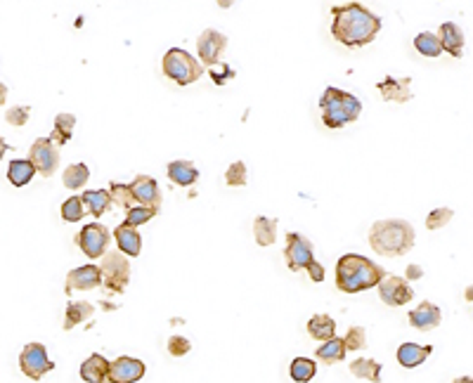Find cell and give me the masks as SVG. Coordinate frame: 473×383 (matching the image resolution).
<instances>
[{
	"label": "cell",
	"mask_w": 473,
	"mask_h": 383,
	"mask_svg": "<svg viewBox=\"0 0 473 383\" xmlns=\"http://www.w3.org/2000/svg\"><path fill=\"white\" fill-rule=\"evenodd\" d=\"M159 213V208H145V206H135V208H130L128 211V215H126V220H123V225L126 227H140V225H145V222H149L154 218V215Z\"/></svg>",
	"instance_id": "cell-35"
},
{
	"label": "cell",
	"mask_w": 473,
	"mask_h": 383,
	"mask_svg": "<svg viewBox=\"0 0 473 383\" xmlns=\"http://www.w3.org/2000/svg\"><path fill=\"white\" fill-rule=\"evenodd\" d=\"M381 31V20L365 5L348 3L332 8V36L346 48L369 45Z\"/></svg>",
	"instance_id": "cell-1"
},
{
	"label": "cell",
	"mask_w": 473,
	"mask_h": 383,
	"mask_svg": "<svg viewBox=\"0 0 473 383\" xmlns=\"http://www.w3.org/2000/svg\"><path fill=\"white\" fill-rule=\"evenodd\" d=\"M452 215H454L452 208H433L431 215L426 218V227L428 230H440V227H445L452 220Z\"/></svg>",
	"instance_id": "cell-38"
},
{
	"label": "cell",
	"mask_w": 473,
	"mask_h": 383,
	"mask_svg": "<svg viewBox=\"0 0 473 383\" xmlns=\"http://www.w3.org/2000/svg\"><path fill=\"white\" fill-rule=\"evenodd\" d=\"M433 353L431 345H419V343H402L397 348V362L407 369L419 367L421 362H426V357Z\"/></svg>",
	"instance_id": "cell-20"
},
{
	"label": "cell",
	"mask_w": 473,
	"mask_h": 383,
	"mask_svg": "<svg viewBox=\"0 0 473 383\" xmlns=\"http://www.w3.org/2000/svg\"><path fill=\"white\" fill-rule=\"evenodd\" d=\"M367 343V336H365V329L362 326H353V329H348L346 338H344V348L346 353L348 350H362Z\"/></svg>",
	"instance_id": "cell-39"
},
{
	"label": "cell",
	"mask_w": 473,
	"mask_h": 383,
	"mask_svg": "<svg viewBox=\"0 0 473 383\" xmlns=\"http://www.w3.org/2000/svg\"><path fill=\"white\" fill-rule=\"evenodd\" d=\"M379 296H381L386 305L402 308L414 298V291L407 284V280H402V277H383V280L379 282Z\"/></svg>",
	"instance_id": "cell-11"
},
{
	"label": "cell",
	"mask_w": 473,
	"mask_h": 383,
	"mask_svg": "<svg viewBox=\"0 0 473 383\" xmlns=\"http://www.w3.org/2000/svg\"><path fill=\"white\" fill-rule=\"evenodd\" d=\"M20 364H22V372L34 381H41L48 372H52L55 369V364L48 357V350L43 343L24 345V350L20 355Z\"/></svg>",
	"instance_id": "cell-7"
},
{
	"label": "cell",
	"mask_w": 473,
	"mask_h": 383,
	"mask_svg": "<svg viewBox=\"0 0 473 383\" xmlns=\"http://www.w3.org/2000/svg\"><path fill=\"white\" fill-rule=\"evenodd\" d=\"M452 383H473V381H471V376H462V379H454Z\"/></svg>",
	"instance_id": "cell-47"
},
{
	"label": "cell",
	"mask_w": 473,
	"mask_h": 383,
	"mask_svg": "<svg viewBox=\"0 0 473 383\" xmlns=\"http://www.w3.org/2000/svg\"><path fill=\"white\" fill-rule=\"evenodd\" d=\"M284 258H286V265H289L291 270H306L308 265L315 261V256H313V244H310L308 239L303 237V234L289 232V234H286Z\"/></svg>",
	"instance_id": "cell-10"
},
{
	"label": "cell",
	"mask_w": 473,
	"mask_h": 383,
	"mask_svg": "<svg viewBox=\"0 0 473 383\" xmlns=\"http://www.w3.org/2000/svg\"><path fill=\"white\" fill-rule=\"evenodd\" d=\"M421 275H424V273H421L419 265H409V268H407V280H421Z\"/></svg>",
	"instance_id": "cell-44"
},
{
	"label": "cell",
	"mask_w": 473,
	"mask_h": 383,
	"mask_svg": "<svg viewBox=\"0 0 473 383\" xmlns=\"http://www.w3.org/2000/svg\"><path fill=\"white\" fill-rule=\"evenodd\" d=\"M369 246L381 256H402L414 246V227L407 220H379L369 232Z\"/></svg>",
	"instance_id": "cell-3"
},
{
	"label": "cell",
	"mask_w": 473,
	"mask_h": 383,
	"mask_svg": "<svg viewBox=\"0 0 473 383\" xmlns=\"http://www.w3.org/2000/svg\"><path fill=\"white\" fill-rule=\"evenodd\" d=\"M197 48H199V57H202L204 64H218L220 55L225 52V48H227V36L216 29H206L202 36H199Z\"/></svg>",
	"instance_id": "cell-13"
},
{
	"label": "cell",
	"mask_w": 473,
	"mask_h": 383,
	"mask_svg": "<svg viewBox=\"0 0 473 383\" xmlns=\"http://www.w3.org/2000/svg\"><path fill=\"white\" fill-rule=\"evenodd\" d=\"M130 194H133L135 203L145 208H159L161 206V194H159V185L154 178L149 175H138L133 182L128 185Z\"/></svg>",
	"instance_id": "cell-14"
},
{
	"label": "cell",
	"mask_w": 473,
	"mask_h": 383,
	"mask_svg": "<svg viewBox=\"0 0 473 383\" xmlns=\"http://www.w3.org/2000/svg\"><path fill=\"white\" fill-rule=\"evenodd\" d=\"M102 284V273H99L97 265H83V268H76L73 273H69L66 277V294L73 291H85V289H95Z\"/></svg>",
	"instance_id": "cell-15"
},
{
	"label": "cell",
	"mask_w": 473,
	"mask_h": 383,
	"mask_svg": "<svg viewBox=\"0 0 473 383\" xmlns=\"http://www.w3.org/2000/svg\"><path fill=\"white\" fill-rule=\"evenodd\" d=\"M73 126H76V116L73 114H57L55 116V128H52V133H50V142H52L55 147H59V145H66V142L71 140V135H73Z\"/></svg>",
	"instance_id": "cell-23"
},
{
	"label": "cell",
	"mask_w": 473,
	"mask_h": 383,
	"mask_svg": "<svg viewBox=\"0 0 473 383\" xmlns=\"http://www.w3.org/2000/svg\"><path fill=\"white\" fill-rule=\"evenodd\" d=\"M308 333L315 338V341H329V338L336 336V322L329 315H315V317H310L308 322Z\"/></svg>",
	"instance_id": "cell-25"
},
{
	"label": "cell",
	"mask_w": 473,
	"mask_h": 383,
	"mask_svg": "<svg viewBox=\"0 0 473 383\" xmlns=\"http://www.w3.org/2000/svg\"><path fill=\"white\" fill-rule=\"evenodd\" d=\"M414 48H416V52H421L424 57H438L440 52H443V48H440V41H438V36L435 34H419L414 38Z\"/></svg>",
	"instance_id": "cell-33"
},
{
	"label": "cell",
	"mask_w": 473,
	"mask_h": 383,
	"mask_svg": "<svg viewBox=\"0 0 473 383\" xmlns=\"http://www.w3.org/2000/svg\"><path fill=\"white\" fill-rule=\"evenodd\" d=\"M29 161L36 168V173H41V175H52V173L57 171V164H59V152L48 138H41L31 145Z\"/></svg>",
	"instance_id": "cell-9"
},
{
	"label": "cell",
	"mask_w": 473,
	"mask_h": 383,
	"mask_svg": "<svg viewBox=\"0 0 473 383\" xmlns=\"http://www.w3.org/2000/svg\"><path fill=\"white\" fill-rule=\"evenodd\" d=\"M80 203H85V208L99 218L111 208V196L107 189H88L85 194H80Z\"/></svg>",
	"instance_id": "cell-24"
},
{
	"label": "cell",
	"mask_w": 473,
	"mask_h": 383,
	"mask_svg": "<svg viewBox=\"0 0 473 383\" xmlns=\"http://www.w3.org/2000/svg\"><path fill=\"white\" fill-rule=\"evenodd\" d=\"M102 282L111 294H121L130 282V263L123 253H104V261L99 265Z\"/></svg>",
	"instance_id": "cell-6"
},
{
	"label": "cell",
	"mask_w": 473,
	"mask_h": 383,
	"mask_svg": "<svg viewBox=\"0 0 473 383\" xmlns=\"http://www.w3.org/2000/svg\"><path fill=\"white\" fill-rule=\"evenodd\" d=\"M92 305L85 301H76V303H69V308H66V315H64V329L69 331L73 329L76 324L85 322V319L92 317Z\"/></svg>",
	"instance_id": "cell-29"
},
{
	"label": "cell",
	"mask_w": 473,
	"mask_h": 383,
	"mask_svg": "<svg viewBox=\"0 0 473 383\" xmlns=\"http://www.w3.org/2000/svg\"><path fill=\"white\" fill-rule=\"evenodd\" d=\"M386 277L381 265L358 253H346L336 263V287L344 294H360L365 289L379 287Z\"/></svg>",
	"instance_id": "cell-2"
},
{
	"label": "cell",
	"mask_w": 473,
	"mask_h": 383,
	"mask_svg": "<svg viewBox=\"0 0 473 383\" xmlns=\"http://www.w3.org/2000/svg\"><path fill=\"white\" fill-rule=\"evenodd\" d=\"M440 48H443L445 52H450L454 59L462 57L464 52V34L459 31L457 24L452 22H445L443 27H440Z\"/></svg>",
	"instance_id": "cell-18"
},
{
	"label": "cell",
	"mask_w": 473,
	"mask_h": 383,
	"mask_svg": "<svg viewBox=\"0 0 473 383\" xmlns=\"http://www.w3.org/2000/svg\"><path fill=\"white\" fill-rule=\"evenodd\" d=\"M225 182L230 185V187H244V185L248 182L244 161H234L232 166H230V168L225 171Z\"/></svg>",
	"instance_id": "cell-36"
},
{
	"label": "cell",
	"mask_w": 473,
	"mask_h": 383,
	"mask_svg": "<svg viewBox=\"0 0 473 383\" xmlns=\"http://www.w3.org/2000/svg\"><path fill=\"white\" fill-rule=\"evenodd\" d=\"M306 270H308V275H310V280H313V282H325V268H322L317 261L310 263Z\"/></svg>",
	"instance_id": "cell-42"
},
{
	"label": "cell",
	"mask_w": 473,
	"mask_h": 383,
	"mask_svg": "<svg viewBox=\"0 0 473 383\" xmlns=\"http://www.w3.org/2000/svg\"><path fill=\"white\" fill-rule=\"evenodd\" d=\"M109 196H111V203H118V206H123L126 211L135 208V199H133V194H130L128 185L111 182L109 185Z\"/></svg>",
	"instance_id": "cell-34"
},
{
	"label": "cell",
	"mask_w": 473,
	"mask_h": 383,
	"mask_svg": "<svg viewBox=\"0 0 473 383\" xmlns=\"http://www.w3.org/2000/svg\"><path fill=\"white\" fill-rule=\"evenodd\" d=\"M164 73L178 85H190L202 78L204 66L190 52L180 50V48H171L164 55Z\"/></svg>",
	"instance_id": "cell-5"
},
{
	"label": "cell",
	"mask_w": 473,
	"mask_h": 383,
	"mask_svg": "<svg viewBox=\"0 0 473 383\" xmlns=\"http://www.w3.org/2000/svg\"><path fill=\"white\" fill-rule=\"evenodd\" d=\"M381 364L376 360H369V357H358L355 362H351V374L372 383H381Z\"/></svg>",
	"instance_id": "cell-26"
},
{
	"label": "cell",
	"mask_w": 473,
	"mask_h": 383,
	"mask_svg": "<svg viewBox=\"0 0 473 383\" xmlns=\"http://www.w3.org/2000/svg\"><path fill=\"white\" fill-rule=\"evenodd\" d=\"M211 76H213V81L218 83V85H223L227 81V78H232L234 76V71L230 69V66H225V69H223V73H218V71H211Z\"/></svg>",
	"instance_id": "cell-43"
},
{
	"label": "cell",
	"mask_w": 473,
	"mask_h": 383,
	"mask_svg": "<svg viewBox=\"0 0 473 383\" xmlns=\"http://www.w3.org/2000/svg\"><path fill=\"white\" fill-rule=\"evenodd\" d=\"M289 374L296 383H308L313 381V376L317 374V364L313 360H308V357H296L289 367Z\"/></svg>",
	"instance_id": "cell-32"
},
{
	"label": "cell",
	"mask_w": 473,
	"mask_h": 383,
	"mask_svg": "<svg viewBox=\"0 0 473 383\" xmlns=\"http://www.w3.org/2000/svg\"><path fill=\"white\" fill-rule=\"evenodd\" d=\"M114 237H116L118 249L126 253V256H130V258L140 256V251H142V237L138 234V230H133V227H126V225H118L116 230H114Z\"/></svg>",
	"instance_id": "cell-22"
},
{
	"label": "cell",
	"mask_w": 473,
	"mask_h": 383,
	"mask_svg": "<svg viewBox=\"0 0 473 383\" xmlns=\"http://www.w3.org/2000/svg\"><path fill=\"white\" fill-rule=\"evenodd\" d=\"M192 350V343L185 336H171L168 338V353L173 357H183Z\"/></svg>",
	"instance_id": "cell-40"
},
{
	"label": "cell",
	"mask_w": 473,
	"mask_h": 383,
	"mask_svg": "<svg viewBox=\"0 0 473 383\" xmlns=\"http://www.w3.org/2000/svg\"><path fill=\"white\" fill-rule=\"evenodd\" d=\"M5 100H8V88H5V83L0 81V107L5 104Z\"/></svg>",
	"instance_id": "cell-45"
},
{
	"label": "cell",
	"mask_w": 473,
	"mask_h": 383,
	"mask_svg": "<svg viewBox=\"0 0 473 383\" xmlns=\"http://www.w3.org/2000/svg\"><path fill=\"white\" fill-rule=\"evenodd\" d=\"M168 178H171L173 185H180V187H190V185L197 182L199 171H197V166L192 164V161H185V159H180V161H171V164H168Z\"/></svg>",
	"instance_id": "cell-21"
},
{
	"label": "cell",
	"mask_w": 473,
	"mask_h": 383,
	"mask_svg": "<svg viewBox=\"0 0 473 383\" xmlns=\"http://www.w3.org/2000/svg\"><path fill=\"white\" fill-rule=\"evenodd\" d=\"M253 234H256L258 246H270L277 239V218H267V215H258L253 222Z\"/></svg>",
	"instance_id": "cell-28"
},
{
	"label": "cell",
	"mask_w": 473,
	"mask_h": 383,
	"mask_svg": "<svg viewBox=\"0 0 473 383\" xmlns=\"http://www.w3.org/2000/svg\"><path fill=\"white\" fill-rule=\"evenodd\" d=\"M322 123L327 128H344L348 123L358 121L362 114V102L355 95L339 88H327L320 100Z\"/></svg>",
	"instance_id": "cell-4"
},
{
	"label": "cell",
	"mask_w": 473,
	"mask_h": 383,
	"mask_svg": "<svg viewBox=\"0 0 473 383\" xmlns=\"http://www.w3.org/2000/svg\"><path fill=\"white\" fill-rule=\"evenodd\" d=\"M29 116H31V109L20 104V107H12L8 114H5V121L12 123V126H24V123L29 121Z\"/></svg>",
	"instance_id": "cell-41"
},
{
	"label": "cell",
	"mask_w": 473,
	"mask_h": 383,
	"mask_svg": "<svg viewBox=\"0 0 473 383\" xmlns=\"http://www.w3.org/2000/svg\"><path fill=\"white\" fill-rule=\"evenodd\" d=\"M147 367L142 360L135 357H118V360L109 362V383H135L145 376Z\"/></svg>",
	"instance_id": "cell-12"
},
{
	"label": "cell",
	"mask_w": 473,
	"mask_h": 383,
	"mask_svg": "<svg viewBox=\"0 0 473 383\" xmlns=\"http://www.w3.org/2000/svg\"><path fill=\"white\" fill-rule=\"evenodd\" d=\"M62 218L66 222H78L83 218V203H80V196H71L62 203Z\"/></svg>",
	"instance_id": "cell-37"
},
{
	"label": "cell",
	"mask_w": 473,
	"mask_h": 383,
	"mask_svg": "<svg viewBox=\"0 0 473 383\" xmlns=\"http://www.w3.org/2000/svg\"><path fill=\"white\" fill-rule=\"evenodd\" d=\"M409 78H383L379 83V92L383 95L386 102H407L412 97V90H409Z\"/></svg>",
	"instance_id": "cell-19"
},
{
	"label": "cell",
	"mask_w": 473,
	"mask_h": 383,
	"mask_svg": "<svg viewBox=\"0 0 473 383\" xmlns=\"http://www.w3.org/2000/svg\"><path fill=\"white\" fill-rule=\"evenodd\" d=\"M409 324H412L414 329H421V331L435 329V326L440 324V308L435 305V303L424 301L416 310L409 312Z\"/></svg>",
	"instance_id": "cell-16"
},
{
	"label": "cell",
	"mask_w": 473,
	"mask_h": 383,
	"mask_svg": "<svg viewBox=\"0 0 473 383\" xmlns=\"http://www.w3.org/2000/svg\"><path fill=\"white\" fill-rule=\"evenodd\" d=\"M88 178H90L88 166L85 164H71V166H66V171H64V187L66 189H80V187H85Z\"/></svg>",
	"instance_id": "cell-31"
},
{
	"label": "cell",
	"mask_w": 473,
	"mask_h": 383,
	"mask_svg": "<svg viewBox=\"0 0 473 383\" xmlns=\"http://www.w3.org/2000/svg\"><path fill=\"white\" fill-rule=\"evenodd\" d=\"M5 152H8V142H5V138H0V159L5 157Z\"/></svg>",
	"instance_id": "cell-46"
},
{
	"label": "cell",
	"mask_w": 473,
	"mask_h": 383,
	"mask_svg": "<svg viewBox=\"0 0 473 383\" xmlns=\"http://www.w3.org/2000/svg\"><path fill=\"white\" fill-rule=\"evenodd\" d=\"M80 379L85 383H109V362L95 353L80 364Z\"/></svg>",
	"instance_id": "cell-17"
},
{
	"label": "cell",
	"mask_w": 473,
	"mask_h": 383,
	"mask_svg": "<svg viewBox=\"0 0 473 383\" xmlns=\"http://www.w3.org/2000/svg\"><path fill=\"white\" fill-rule=\"evenodd\" d=\"M34 175H36V168L31 166L29 159H15V161H10L8 178L15 187H24V185H29L31 180H34Z\"/></svg>",
	"instance_id": "cell-27"
},
{
	"label": "cell",
	"mask_w": 473,
	"mask_h": 383,
	"mask_svg": "<svg viewBox=\"0 0 473 383\" xmlns=\"http://www.w3.org/2000/svg\"><path fill=\"white\" fill-rule=\"evenodd\" d=\"M111 242V234L99 222H90L76 234V244L88 258H102L107 253V246Z\"/></svg>",
	"instance_id": "cell-8"
},
{
	"label": "cell",
	"mask_w": 473,
	"mask_h": 383,
	"mask_svg": "<svg viewBox=\"0 0 473 383\" xmlns=\"http://www.w3.org/2000/svg\"><path fill=\"white\" fill-rule=\"evenodd\" d=\"M317 357L322 362L332 364V362H341L346 357V348H344V338H329V341L322 343V348H317Z\"/></svg>",
	"instance_id": "cell-30"
}]
</instances>
